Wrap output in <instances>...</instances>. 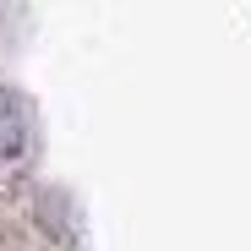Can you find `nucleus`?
I'll return each mask as SVG.
<instances>
[{"label": "nucleus", "instance_id": "obj_1", "mask_svg": "<svg viewBox=\"0 0 251 251\" xmlns=\"http://www.w3.org/2000/svg\"><path fill=\"white\" fill-rule=\"evenodd\" d=\"M38 153V131H33V109L22 93L0 88V180L22 175Z\"/></svg>", "mask_w": 251, "mask_h": 251}]
</instances>
